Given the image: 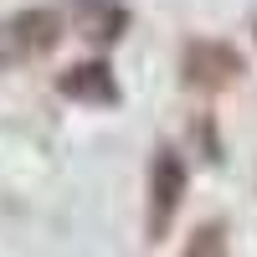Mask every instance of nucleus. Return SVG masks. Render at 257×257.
<instances>
[{"label": "nucleus", "instance_id": "1", "mask_svg": "<svg viewBox=\"0 0 257 257\" xmlns=\"http://www.w3.org/2000/svg\"><path fill=\"white\" fill-rule=\"evenodd\" d=\"M62 16L47 11V6H36V11H21L11 16L6 26H0V62H36V57H47L57 41H62Z\"/></svg>", "mask_w": 257, "mask_h": 257}, {"label": "nucleus", "instance_id": "2", "mask_svg": "<svg viewBox=\"0 0 257 257\" xmlns=\"http://www.w3.org/2000/svg\"><path fill=\"white\" fill-rule=\"evenodd\" d=\"M180 77L196 93H221V88H231L242 77V57L226 41H190L185 57H180Z\"/></svg>", "mask_w": 257, "mask_h": 257}, {"label": "nucleus", "instance_id": "3", "mask_svg": "<svg viewBox=\"0 0 257 257\" xmlns=\"http://www.w3.org/2000/svg\"><path fill=\"white\" fill-rule=\"evenodd\" d=\"M185 201V165L175 149H160L149 165V242H160Z\"/></svg>", "mask_w": 257, "mask_h": 257}, {"label": "nucleus", "instance_id": "4", "mask_svg": "<svg viewBox=\"0 0 257 257\" xmlns=\"http://www.w3.org/2000/svg\"><path fill=\"white\" fill-rule=\"evenodd\" d=\"M57 93L62 98H72V103H118V82H113V72H108V62H77V67H67L57 77Z\"/></svg>", "mask_w": 257, "mask_h": 257}, {"label": "nucleus", "instance_id": "5", "mask_svg": "<svg viewBox=\"0 0 257 257\" xmlns=\"http://www.w3.org/2000/svg\"><path fill=\"white\" fill-rule=\"evenodd\" d=\"M180 257H226V226L221 221H201L190 231V242H185Z\"/></svg>", "mask_w": 257, "mask_h": 257}]
</instances>
